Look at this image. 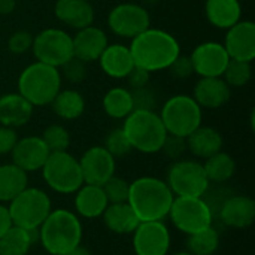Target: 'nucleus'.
Returning <instances> with one entry per match:
<instances>
[{
  "label": "nucleus",
  "mask_w": 255,
  "mask_h": 255,
  "mask_svg": "<svg viewBox=\"0 0 255 255\" xmlns=\"http://www.w3.org/2000/svg\"><path fill=\"white\" fill-rule=\"evenodd\" d=\"M128 48L134 66L149 73L167 70L181 55V45L172 33L151 27L134 36Z\"/></svg>",
  "instance_id": "f257e3e1"
},
{
  "label": "nucleus",
  "mask_w": 255,
  "mask_h": 255,
  "mask_svg": "<svg viewBox=\"0 0 255 255\" xmlns=\"http://www.w3.org/2000/svg\"><path fill=\"white\" fill-rule=\"evenodd\" d=\"M173 193L167 182L154 176H142L130 182L127 203L140 223L164 221L173 203Z\"/></svg>",
  "instance_id": "f03ea898"
},
{
  "label": "nucleus",
  "mask_w": 255,
  "mask_h": 255,
  "mask_svg": "<svg viewBox=\"0 0 255 255\" xmlns=\"http://www.w3.org/2000/svg\"><path fill=\"white\" fill-rule=\"evenodd\" d=\"M82 224L69 209H52L39 227V242L51 255H64L81 245Z\"/></svg>",
  "instance_id": "7ed1b4c3"
},
{
  "label": "nucleus",
  "mask_w": 255,
  "mask_h": 255,
  "mask_svg": "<svg viewBox=\"0 0 255 255\" xmlns=\"http://www.w3.org/2000/svg\"><path fill=\"white\" fill-rule=\"evenodd\" d=\"M121 128L131 148L143 154L160 152L167 137L160 115L151 109H133V112L124 118Z\"/></svg>",
  "instance_id": "20e7f679"
},
{
  "label": "nucleus",
  "mask_w": 255,
  "mask_h": 255,
  "mask_svg": "<svg viewBox=\"0 0 255 255\" xmlns=\"http://www.w3.org/2000/svg\"><path fill=\"white\" fill-rule=\"evenodd\" d=\"M63 78L57 67L34 61L18 76V93L33 106H48L61 90Z\"/></svg>",
  "instance_id": "39448f33"
},
{
  "label": "nucleus",
  "mask_w": 255,
  "mask_h": 255,
  "mask_svg": "<svg viewBox=\"0 0 255 255\" xmlns=\"http://www.w3.org/2000/svg\"><path fill=\"white\" fill-rule=\"evenodd\" d=\"M160 118L167 134L187 137L202 126L203 112L193 96L176 94L167 99L160 111Z\"/></svg>",
  "instance_id": "423d86ee"
},
{
  "label": "nucleus",
  "mask_w": 255,
  "mask_h": 255,
  "mask_svg": "<svg viewBox=\"0 0 255 255\" xmlns=\"http://www.w3.org/2000/svg\"><path fill=\"white\" fill-rule=\"evenodd\" d=\"M40 170L45 184L58 194H75L84 185L79 160L67 151L51 152Z\"/></svg>",
  "instance_id": "0eeeda50"
},
{
  "label": "nucleus",
  "mask_w": 255,
  "mask_h": 255,
  "mask_svg": "<svg viewBox=\"0 0 255 255\" xmlns=\"http://www.w3.org/2000/svg\"><path fill=\"white\" fill-rule=\"evenodd\" d=\"M7 209L13 226L25 230H34L46 220L52 211V203L43 190L27 187L7 203Z\"/></svg>",
  "instance_id": "6e6552de"
},
{
  "label": "nucleus",
  "mask_w": 255,
  "mask_h": 255,
  "mask_svg": "<svg viewBox=\"0 0 255 255\" xmlns=\"http://www.w3.org/2000/svg\"><path fill=\"white\" fill-rule=\"evenodd\" d=\"M169 218L187 236L199 233L214 224V212L205 197H175Z\"/></svg>",
  "instance_id": "1a4fd4ad"
},
{
  "label": "nucleus",
  "mask_w": 255,
  "mask_h": 255,
  "mask_svg": "<svg viewBox=\"0 0 255 255\" xmlns=\"http://www.w3.org/2000/svg\"><path fill=\"white\" fill-rule=\"evenodd\" d=\"M167 185L175 197H205L209 179L203 164L196 160H176L167 170Z\"/></svg>",
  "instance_id": "9d476101"
},
{
  "label": "nucleus",
  "mask_w": 255,
  "mask_h": 255,
  "mask_svg": "<svg viewBox=\"0 0 255 255\" xmlns=\"http://www.w3.org/2000/svg\"><path fill=\"white\" fill-rule=\"evenodd\" d=\"M31 52L36 61L60 69L73 57L72 36L63 28H45L33 36Z\"/></svg>",
  "instance_id": "9b49d317"
},
{
  "label": "nucleus",
  "mask_w": 255,
  "mask_h": 255,
  "mask_svg": "<svg viewBox=\"0 0 255 255\" xmlns=\"http://www.w3.org/2000/svg\"><path fill=\"white\" fill-rule=\"evenodd\" d=\"M108 27L118 37L133 39L151 27V16L143 6L134 1H123L109 10Z\"/></svg>",
  "instance_id": "f8f14e48"
},
{
  "label": "nucleus",
  "mask_w": 255,
  "mask_h": 255,
  "mask_svg": "<svg viewBox=\"0 0 255 255\" xmlns=\"http://www.w3.org/2000/svg\"><path fill=\"white\" fill-rule=\"evenodd\" d=\"M133 235V250L136 255H167L172 238L163 221L139 223Z\"/></svg>",
  "instance_id": "ddd939ff"
},
{
  "label": "nucleus",
  "mask_w": 255,
  "mask_h": 255,
  "mask_svg": "<svg viewBox=\"0 0 255 255\" xmlns=\"http://www.w3.org/2000/svg\"><path fill=\"white\" fill-rule=\"evenodd\" d=\"M193 70L200 78H217L223 76L230 57L220 42H203L199 43L190 55Z\"/></svg>",
  "instance_id": "4468645a"
},
{
  "label": "nucleus",
  "mask_w": 255,
  "mask_h": 255,
  "mask_svg": "<svg viewBox=\"0 0 255 255\" xmlns=\"http://www.w3.org/2000/svg\"><path fill=\"white\" fill-rule=\"evenodd\" d=\"M79 160L84 184L103 185L109 178L115 175L117 158H114L105 146L88 148Z\"/></svg>",
  "instance_id": "2eb2a0df"
},
{
  "label": "nucleus",
  "mask_w": 255,
  "mask_h": 255,
  "mask_svg": "<svg viewBox=\"0 0 255 255\" xmlns=\"http://www.w3.org/2000/svg\"><path fill=\"white\" fill-rule=\"evenodd\" d=\"M224 48L230 58L250 61L255 58V24L250 19H241L226 33Z\"/></svg>",
  "instance_id": "dca6fc26"
},
{
  "label": "nucleus",
  "mask_w": 255,
  "mask_h": 255,
  "mask_svg": "<svg viewBox=\"0 0 255 255\" xmlns=\"http://www.w3.org/2000/svg\"><path fill=\"white\" fill-rule=\"evenodd\" d=\"M49 154L51 152L40 136H25L16 140L10 157L15 166L22 169L25 173H30L40 170Z\"/></svg>",
  "instance_id": "f3484780"
},
{
  "label": "nucleus",
  "mask_w": 255,
  "mask_h": 255,
  "mask_svg": "<svg viewBox=\"0 0 255 255\" xmlns=\"http://www.w3.org/2000/svg\"><path fill=\"white\" fill-rule=\"evenodd\" d=\"M73 42V57L84 63L97 61L105 48L109 45L108 34L97 25L91 24L81 30H76V34L72 36Z\"/></svg>",
  "instance_id": "a211bd4d"
},
{
  "label": "nucleus",
  "mask_w": 255,
  "mask_h": 255,
  "mask_svg": "<svg viewBox=\"0 0 255 255\" xmlns=\"http://www.w3.org/2000/svg\"><path fill=\"white\" fill-rule=\"evenodd\" d=\"M223 224L232 229H248L255 220V202L250 196H232L220 208Z\"/></svg>",
  "instance_id": "6ab92c4d"
},
{
  "label": "nucleus",
  "mask_w": 255,
  "mask_h": 255,
  "mask_svg": "<svg viewBox=\"0 0 255 255\" xmlns=\"http://www.w3.org/2000/svg\"><path fill=\"white\" fill-rule=\"evenodd\" d=\"M232 97V88L223 79L217 78H200L194 87L193 99L202 109H220Z\"/></svg>",
  "instance_id": "aec40b11"
},
{
  "label": "nucleus",
  "mask_w": 255,
  "mask_h": 255,
  "mask_svg": "<svg viewBox=\"0 0 255 255\" xmlns=\"http://www.w3.org/2000/svg\"><path fill=\"white\" fill-rule=\"evenodd\" d=\"M97 61L103 73L112 79H126L134 67L130 48L123 43H109Z\"/></svg>",
  "instance_id": "412c9836"
},
{
  "label": "nucleus",
  "mask_w": 255,
  "mask_h": 255,
  "mask_svg": "<svg viewBox=\"0 0 255 255\" xmlns=\"http://www.w3.org/2000/svg\"><path fill=\"white\" fill-rule=\"evenodd\" d=\"M55 18L67 27L81 30L94 22V7L87 0H57Z\"/></svg>",
  "instance_id": "4be33fe9"
},
{
  "label": "nucleus",
  "mask_w": 255,
  "mask_h": 255,
  "mask_svg": "<svg viewBox=\"0 0 255 255\" xmlns=\"http://www.w3.org/2000/svg\"><path fill=\"white\" fill-rule=\"evenodd\" d=\"M34 106L18 91L0 96V126L18 128L25 126L33 115Z\"/></svg>",
  "instance_id": "5701e85b"
},
{
  "label": "nucleus",
  "mask_w": 255,
  "mask_h": 255,
  "mask_svg": "<svg viewBox=\"0 0 255 255\" xmlns=\"http://www.w3.org/2000/svg\"><path fill=\"white\" fill-rule=\"evenodd\" d=\"M108 205L109 202L102 185L84 184L75 193V214L78 217H84L88 220L100 218Z\"/></svg>",
  "instance_id": "b1692460"
},
{
  "label": "nucleus",
  "mask_w": 255,
  "mask_h": 255,
  "mask_svg": "<svg viewBox=\"0 0 255 255\" xmlns=\"http://www.w3.org/2000/svg\"><path fill=\"white\" fill-rule=\"evenodd\" d=\"M187 142V151H190L197 158L206 160L211 155L223 151V136L221 133L209 126H200L197 127L191 134L185 137Z\"/></svg>",
  "instance_id": "393cba45"
},
{
  "label": "nucleus",
  "mask_w": 255,
  "mask_h": 255,
  "mask_svg": "<svg viewBox=\"0 0 255 255\" xmlns=\"http://www.w3.org/2000/svg\"><path fill=\"white\" fill-rule=\"evenodd\" d=\"M205 13L214 27L229 30L242 19V6L239 0H206Z\"/></svg>",
  "instance_id": "a878e982"
},
{
  "label": "nucleus",
  "mask_w": 255,
  "mask_h": 255,
  "mask_svg": "<svg viewBox=\"0 0 255 255\" xmlns=\"http://www.w3.org/2000/svg\"><path fill=\"white\" fill-rule=\"evenodd\" d=\"M102 218L106 229L117 235H131L140 223L127 202L109 203Z\"/></svg>",
  "instance_id": "bb28decb"
},
{
  "label": "nucleus",
  "mask_w": 255,
  "mask_h": 255,
  "mask_svg": "<svg viewBox=\"0 0 255 255\" xmlns=\"http://www.w3.org/2000/svg\"><path fill=\"white\" fill-rule=\"evenodd\" d=\"M39 241V229L25 230L12 226L0 238V255H27L31 245Z\"/></svg>",
  "instance_id": "cd10ccee"
},
{
  "label": "nucleus",
  "mask_w": 255,
  "mask_h": 255,
  "mask_svg": "<svg viewBox=\"0 0 255 255\" xmlns=\"http://www.w3.org/2000/svg\"><path fill=\"white\" fill-rule=\"evenodd\" d=\"M28 187V173L13 163L0 164V203H9Z\"/></svg>",
  "instance_id": "c85d7f7f"
},
{
  "label": "nucleus",
  "mask_w": 255,
  "mask_h": 255,
  "mask_svg": "<svg viewBox=\"0 0 255 255\" xmlns=\"http://www.w3.org/2000/svg\"><path fill=\"white\" fill-rule=\"evenodd\" d=\"M51 108L58 118L73 121L81 118L85 112V99L79 91L73 88L60 90L51 102Z\"/></svg>",
  "instance_id": "c756f323"
},
{
  "label": "nucleus",
  "mask_w": 255,
  "mask_h": 255,
  "mask_svg": "<svg viewBox=\"0 0 255 255\" xmlns=\"http://www.w3.org/2000/svg\"><path fill=\"white\" fill-rule=\"evenodd\" d=\"M102 105L105 114L114 120H124L134 109L133 94L124 87H112L108 90L103 96Z\"/></svg>",
  "instance_id": "7c9ffc66"
},
{
  "label": "nucleus",
  "mask_w": 255,
  "mask_h": 255,
  "mask_svg": "<svg viewBox=\"0 0 255 255\" xmlns=\"http://www.w3.org/2000/svg\"><path fill=\"white\" fill-rule=\"evenodd\" d=\"M202 164H203V169H205V173H206L209 182L224 184V182L230 181L236 173L235 158L224 151H220V152L211 155Z\"/></svg>",
  "instance_id": "2f4dec72"
},
{
  "label": "nucleus",
  "mask_w": 255,
  "mask_h": 255,
  "mask_svg": "<svg viewBox=\"0 0 255 255\" xmlns=\"http://www.w3.org/2000/svg\"><path fill=\"white\" fill-rule=\"evenodd\" d=\"M188 253L193 255H214L220 248V233L214 226L188 236Z\"/></svg>",
  "instance_id": "473e14b6"
},
{
  "label": "nucleus",
  "mask_w": 255,
  "mask_h": 255,
  "mask_svg": "<svg viewBox=\"0 0 255 255\" xmlns=\"http://www.w3.org/2000/svg\"><path fill=\"white\" fill-rule=\"evenodd\" d=\"M253 78V67L250 61H241L230 58L224 73L223 79L227 82L230 88H241L245 87Z\"/></svg>",
  "instance_id": "72a5a7b5"
},
{
  "label": "nucleus",
  "mask_w": 255,
  "mask_h": 255,
  "mask_svg": "<svg viewBox=\"0 0 255 255\" xmlns=\"http://www.w3.org/2000/svg\"><path fill=\"white\" fill-rule=\"evenodd\" d=\"M42 140L45 142L49 152H60L67 151L70 146V133L66 127L60 124H51L48 126L42 133Z\"/></svg>",
  "instance_id": "f704fd0d"
},
{
  "label": "nucleus",
  "mask_w": 255,
  "mask_h": 255,
  "mask_svg": "<svg viewBox=\"0 0 255 255\" xmlns=\"http://www.w3.org/2000/svg\"><path fill=\"white\" fill-rule=\"evenodd\" d=\"M108 152L114 157V158H120V157H126L128 155L133 148L126 136V133L123 131V128H114L112 131H109V134L105 139V145H103Z\"/></svg>",
  "instance_id": "c9c22d12"
},
{
  "label": "nucleus",
  "mask_w": 255,
  "mask_h": 255,
  "mask_svg": "<svg viewBox=\"0 0 255 255\" xmlns=\"http://www.w3.org/2000/svg\"><path fill=\"white\" fill-rule=\"evenodd\" d=\"M108 202L109 203H123L128 200V193H130V182H127L123 178L112 176L109 178L103 185H102Z\"/></svg>",
  "instance_id": "e433bc0d"
},
{
  "label": "nucleus",
  "mask_w": 255,
  "mask_h": 255,
  "mask_svg": "<svg viewBox=\"0 0 255 255\" xmlns=\"http://www.w3.org/2000/svg\"><path fill=\"white\" fill-rule=\"evenodd\" d=\"M85 66H87V63L78 60L76 57H72L58 70H60L61 78H64L70 84H81L87 78V67Z\"/></svg>",
  "instance_id": "4c0bfd02"
},
{
  "label": "nucleus",
  "mask_w": 255,
  "mask_h": 255,
  "mask_svg": "<svg viewBox=\"0 0 255 255\" xmlns=\"http://www.w3.org/2000/svg\"><path fill=\"white\" fill-rule=\"evenodd\" d=\"M31 45H33V34L27 30H18L12 33L7 40V49L15 55L25 54L27 51L31 49Z\"/></svg>",
  "instance_id": "58836bf2"
},
{
  "label": "nucleus",
  "mask_w": 255,
  "mask_h": 255,
  "mask_svg": "<svg viewBox=\"0 0 255 255\" xmlns=\"http://www.w3.org/2000/svg\"><path fill=\"white\" fill-rule=\"evenodd\" d=\"M161 151L164 152L166 157H169L170 160L176 161V160H181L182 155L185 154L187 151V142H185V137H179V136H173V134H167L163 146H161Z\"/></svg>",
  "instance_id": "ea45409f"
},
{
  "label": "nucleus",
  "mask_w": 255,
  "mask_h": 255,
  "mask_svg": "<svg viewBox=\"0 0 255 255\" xmlns=\"http://www.w3.org/2000/svg\"><path fill=\"white\" fill-rule=\"evenodd\" d=\"M133 94V103H134V109H151L155 111V94L151 88L142 87V88H134L131 91Z\"/></svg>",
  "instance_id": "a19ab883"
},
{
  "label": "nucleus",
  "mask_w": 255,
  "mask_h": 255,
  "mask_svg": "<svg viewBox=\"0 0 255 255\" xmlns=\"http://www.w3.org/2000/svg\"><path fill=\"white\" fill-rule=\"evenodd\" d=\"M167 70L170 72L172 76H175V78H178V79H185V78H188V76H191V75L194 73L191 60H190V57H187V55H179V57L170 64V67H169Z\"/></svg>",
  "instance_id": "79ce46f5"
},
{
  "label": "nucleus",
  "mask_w": 255,
  "mask_h": 255,
  "mask_svg": "<svg viewBox=\"0 0 255 255\" xmlns=\"http://www.w3.org/2000/svg\"><path fill=\"white\" fill-rule=\"evenodd\" d=\"M18 139L19 137H18L15 128L0 126V155L10 154Z\"/></svg>",
  "instance_id": "37998d69"
},
{
  "label": "nucleus",
  "mask_w": 255,
  "mask_h": 255,
  "mask_svg": "<svg viewBox=\"0 0 255 255\" xmlns=\"http://www.w3.org/2000/svg\"><path fill=\"white\" fill-rule=\"evenodd\" d=\"M149 72H146L145 69H140V67H133V70L128 73V76L126 78L130 84V87L134 90V88H142V87H146L148 82H149Z\"/></svg>",
  "instance_id": "c03bdc74"
},
{
  "label": "nucleus",
  "mask_w": 255,
  "mask_h": 255,
  "mask_svg": "<svg viewBox=\"0 0 255 255\" xmlns=\"http://www.w3.org/2000/svg\"><path fill=\"white\" fill-rule=\"evenodd\" d=\"M13 226L9 209L4 203H0V238Z\"/></svg>",
  "instance_id": "a18cd8bd"
},
{
  "label": "nucleus",
  "mask_w": 255,
  "mask_h": 255,
  "mask_svg": "<svg viewBox=\"0 0 255 255\" xmlns=\"http://www.w3.org/2000/svg\"><path fill=\"white\" fill-rule=\"evenodd\" d=\"M16 7V0H0V15H10Z\"/></svg>",
  "instance_id": "49530a36"
},
{
  "label": "nucleus",
  "mask_w": 255,
  "mask_h": 255,
  "mask_svg": "<svg viewBox=\"0 0 255 255\" xmlns=\"http://www.w3.org/2000/svg\"><path fill=\"white\" fill-rule=\"evenodd\" d=\"M64 255H91V253L87 248H84L82 245H78L76 248L70 250L69 253H66Z\"/></svg>",
  "instance_id": "de8ad7c7"
},
{
  "label": "nucleus",
  "mask_w": 255,
  "mask_h": 255,
  "mask_svg": "<svg viewBox=\"0 0 255 255\" xmlns=\"http://www.w3.org/2000/svg\"><path fill=\"white\" fill-rule=\"evenodd\" d=\"M173 255H193V254H190L188 251H181V253H176V254H173Z\"/></svg>",
  "instance_id": "09e8293b"
},
{
  "label": "nucleus",
  "mask_w": 255,
  "mask_h": 255,
  "mask_svg": "<svg viewBox=\"0 0 255 255\" xmlns=\"http://www.w3.org/2000/svg\"><path fill=\"white\" fill-rule=\"evenodd\" d=\"M124 1H131V0H124Z\"/></svg>",
  "instance_id": "8fccbe9b"
},
{
  "label": "nucleus",
  "mask_w": 255,
  "mask_h": 255,
  "mask_svg": "<svg viewBox=\"0 0 255 255\" xmlns=\"http://www.w3.org/2000/svg\"><path fill=\"white\" fill-rule=\"evenodd\" d=\"M87 1H91V0H87Z\"/></svg>",
  "instance_id": "3c124183"
}]
</instances>
